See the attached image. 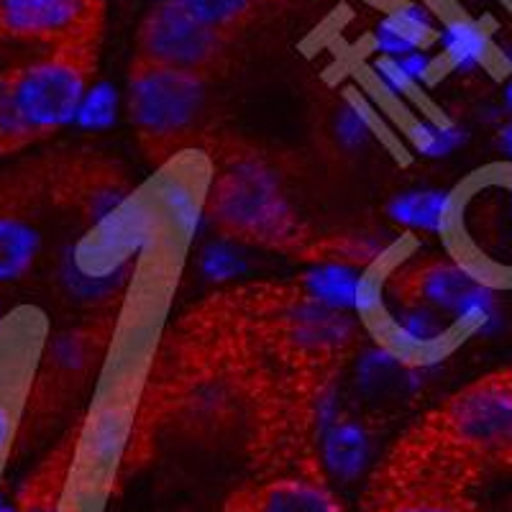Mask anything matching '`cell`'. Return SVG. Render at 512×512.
Wrapping results in <instances>:
<instances>
[{
    "label": "cell",
    "instance_id": "cell-1",
    "mask_svg": "<svg viewBox=\"0 0 512 512\" xmlns=\"http://www.w3.org/2000/svg\"><path fill=\"white\" fill-rule=\"evenodd\" d=\"M359 346V318L315 300L300 277L208 292L159 333L116 479L139 472L177 420L208 410L246 418L297 387L344 377Z\"/></svg>",
    "mask_w": 512,
    "mask_h": 512
},
{
    "label": "cell",
    "instance_id": "cell-2",
    "mask_svg": "<svg viewBox=\"0 0 512 512\" xmlns=\"http://www.w3.org/2000/svg\"><path fill=\"white\" fill-rule=\"evenodd\" d=\"M512 469V367L495 369L420 413L390 443L367 487L446 484L474 492Z\"/></svg>",
    "mask_w": 512,
    "mask_h": 512
},
{
    "label": "cell",
    "instance_id": "cell-3",
    "mask_svg": "<svg viewBox=\"0 0 512 512\" xmlns=\"http://www.w3.org/2000/svg\"><path fill=\"white\" fill-rule=\"evenodd\" d=\"M198 146L213 164L203 192V218L210 231L231 244L300 262L320 231L292 203L287 159L256 141L213 128Z\"/></svg>",
    "mask_w": 512,
    "mask_h": 512
},
{
    "label": "cell",
    "instance_id": "cell-4",
    "mask_svg": "<svg viewBox=\"0 0 512 512\" xmlns=\"http://www.w3.org/2000/svg\"><path fill=\"white\" fill-rule=\"evenodd\" d=\"M100 44H67L0 67V159L49 139L80 113L98 75Z\"/></svg>",
    "mask_w": 512,
    "mask_h": 512
},
{
    "label": "cell",
    "instance_id": "cell-5",
    "mask_svg": "<svg viewBox=\"0 0 512 512\" xmlns=\"http://www.w3.org/2000/svg\"><path fill=\"white\" fill-rule=\"evenodd\" d=\"M438 233L448 256L479 282L512 287V162L474 169L446 192Z\"/></svg>",
    "mask_w": 512,
    "mask_h": 512
},
{
    "label": "cell",
    "instance_id": "cell-6",
    "mask_svg": "<svg viewBox=\"0 0 512 512\" xmlns=\"http://www.w3.org/2000/svg\"><path fill=\"white\" fill-rule=\"evenodd\" d=\"M116 328L118 313L113 308L59 328L47 338L16 418L18 443L39 438L70 410L111 354Z\"/></svg>",
    "mask_w": 512,
    "mask_h": 512
},
{
    "label": "cell",
    "instance_id": "cell-7",
    "mask_svg": "<svg viewBox=\"0 0 512 512\" xmlns=\"http://www.w3.org/2000/svg\"><path fill=\"white\" fill-rule=\"evenodd\" d=\"M208 82L187 72L131 59L128 64V121L139 152L152 167H164L208 134Z\"/></svg>",
    "mask_w": 512,
    "mask_h": 512
},
{
    "label": "cell",
    "instance_id": "cell-8",
    "mask_svg": "<svg viewBox=\"0 0 512 512\" xmlns=\"http://www.w3.org/2000/svg\"><path fill=\"white\" fill-rule=\"evenodd\" d=\"M382 292L395 303L392 310H425L451 318L497 320V292L466 272L451 256H402L392 246L384 269Z\"/></svg>",
    "mask_w": 512,
    "mask_h": 512
},
{
    "label": "cell",
    "instance_id": "cell-9",
    "mask_svg": "<svg viewBox=\"0 0 512 512\" xmlns=\"http://www.w3.org/2000/svg\"><path fill=\"white\" fill-rule=\"evenodd\" d=\"M41 159L49 210L82 226H100L134 195L126 167L98 149L70 146Z\"/></svg>",
    "mask_w": 512,
    "mask_h": 512
},
{
    "label": "cell",
    "instance_id": "cell-10",
    "mask_svg": "<svg viewBox=\"0 0 512 512\" xmlns=\"http://www.w3.org/2000/svg\"><path fill=\"white\" fill-rule=\"evenodd\" d=\"M47 213L52 210L41 154L0 172V292L31 277L39 264Z\"/></svg>",
    "mask_w": 512,
    "mask_h": 512
},
{
    "label": "cell",
    "instance_id": "cell-11",
    "mask_svg": "<svg viewBox=\"0 0 512 512\" xmlns=\"http://www.w3.org/2000/svg\"><path fill=\"white\" fill-rule=\"evenodd\" d=\"M231 47V41L198 24L175 0H162L139 24L134 57L213 82L231 67Z\"/></svg>",
    "mask_w": 512,
    "mask_h": 512
},
{
    "label": "cell",
    "instance_id": "cell-12",
    "mask_svg": "<svg viewBox=\"0 0 512 512\" xmlns=\"http://www.w3.org/2000/svg\"><path fill=\"white\" fill-rule=\"evenodd\" d=\"M103 0H0V39L67 47L100 44Z\"/></svg>",
    "mask_w": 512,
    "mask_h": 512
},
{
    "label": "cell",
    "instance_id": "cell-13",
    "mask_svg": "<svg viewBox=\"0 0 512 512\" xmlns=\"http://www.w3.org/2000/svg\"><path fill=\"white\" fill-rule=\"evenodd\" d=\"M221 512H346V507L328 479L274 474L233 487Z\"/></svg>",
    "mask_w": 512,
    "mask_h": 512
},
{
    "label": "cell",
    "instance_id": "cell-14",
    "mask_svg": "<svg viewBox=\"0 0 512 512\" xmlns=\"http://www.w3.org/2000/svg\"><path fill=\"white\" fill-rule=\"evenodd\" d=\"M82 418L62 433L49 454L26 474L13 500L11 512H62L64 497L70 489L80 454Z\"/></svg>",
    "mask_w": 512,
    "mask_h": 512
},
{
    "label": "cell",
    "instance_id": "cell-15",
    "mask_svg": "<svg viewBox=\"0 0 512 512\" xmlns=\"http://www.w3.org/2000/svg\"><path fill=\"white\" fill-rule=\"evenodd\" d=\"M361 512H484L469 489L446 484L364 487Z\"/></svg>",
    "mask_w": 512,
    "mask_h": 512
},
{
    "label": "cell",
    "instance_id": "cell-16",
    "mask_svg": "<svg viewBox=\"0 0 512 512\" xmlns=\"http://www.w3.org/2000/svg\"><path fill=\"white\" fill-rule=\"evenodd\" d=\"M387 249H390V244H382L377 236H369V233H320L318 239L308 246L300 262L310 264V267L367 269Z\"/></svg>",
    "mask_w": 512,
    "mask_h": 512
},
{
    "label": "cell",
    "instance_id": "cell-17",
    "mask_svg": "<svg viewBox=\"0 0 512 512\" xmlns=\"http://www.w3.org/2000/svg\"><path fill=\"white\" fill-rule=\"evenodd\" d=\"M441 57L431 64V72H469L479 64H487L492 57V44H489L487 31L469 18H454L448 21L446 31L441 34Z\"/></svg>",
    "mask_w": 512,
    "mask_h": 512
},
{
    "label": "cell",
    "instance_id": "cell-18",
    "mask_svg": "<svg viewBox=\"0 0 512 512\" xmlns=\"http://www.w3.org/2000/svg\"><path fill=\"white\" fill-rule=\"evenodd\" d=\"M175 3L198 24L231 44L254 24L264 8L259 0H175Z\"/></svg>",
    "mask_w": 512,
    "mask_h": 512
},
{
    "label": "cell",
    "instance_id": "cell-19",
    "mask_svg": "<svg viewBox=\"0 0 512 512\" xmlns=\"http://www.w3.org/2000/svg\"><path fill=\"white\" fill-rule=\"evenodd\" d=\"M300 280L320 303L341 310L356 308V295H359V274H356V269L313 267L310 272L300 274Z\"/></svg>",
    "mask_w": 512,
    "mask_h": 512
},
{
    "label": "cell",
    "instance_id": "cell-20",
    "mask_svg": "<svg viewBox=\"0 0 512 512\" xmlns=\"http://www.w3.org/2000/svg\"><path fill=\"white\" fill-rule=\"evenodd\" d=\"M367 451V433L354 420H341L328 431L323 441V464L326 472L333 469L336 474H354L356 466L364 459Z\"/></svg>",
    "mask_w": 512,
    "mask_h": 512
},
{
    "label": "cell",
    "instance_id": "cell-21",
    "mask_svg": "<svg viewBox=\"0 0 512 512\" xmlns=\"http://www.w3.org/2000/svg\"><path fill=\"white\" fill-rule=\"evenodd\" d=\"M443 208H446V192L428 190V192H410L392 203V216L408 226L431 228L438 231L441 226Z\"/></svg>",
    "mask_w": 512,
    "mask_h": 512
},
{
    "label": "cell",
    "instance_id": "cell-22",
    "mask_svg": "<svg viewBox=\"0 0 512 512\" xmlns=\"http://www.w3.org/2000/svg\"><path fill=\"white\" fill-rule=\"evenodd\" d=\"M111 98H108V90H95L93 93V113H90L88 121L100 123L111 116Z\"/></svg>",
    "mask_w": 512,
    "mask_h": 512
},
{
    "label": "cell",
    "instance_id": "cell-23",
    "mask_svg": "<svg viewBox=\"0 0 512 512\" xmlns=\"http://www.w3.org/2000/svg\"><path fill=\"white\" fill-rule=\"evenodd\" d=\"M497 141H500V149H502V154L507 157V162H512V121L505 123V126L500 128V136H497Z\"/></svg>",
    "mask_w": 512,
    "mask_h": 512
},
{
    "label": "cell",
    "instance_id": "cell-24",
    "mask_svg": "<svg viewBox=\"0 0 512 512\" xmlns=\"http://www.w3.org/2000/svg\"><path fill=\"white\" fill-rule=\"evenodd\" d=\"M505 103H507V108H510V111H512V82H510V85H507V90H505Z\"/></svg>",
    "mask_w": 512,
    "mask_h": 512
},
{
    "label": "cell",
    "instance_id": "cell-25",
    "mask_svg": "<svg viewBox=\"0 0 512 512\" xmlns=\"http://www.w3.org/2000/svg\"><path fill=\"white\" fill-rule=\"evenodd\" d=\"M6 315V300H3V292H0V320Z\"/></svg>",
    "mask_w": 512,
    "mask_h": 512
},
{
    "label": "cell",
    "instance_id": "cell-26",
    "mask_svg": "<svg viewBox=\"0 0 512 512\" xmlns=\"http://www.w3.org/2000/svg\"><path fill=\"white\" fill-rule=\"evenodd\" d=\"M262 6H274V3H285V0H259Z\"/></svg>",
    "mask_w": 512,
    "mask_h": 512
},
{
    "label": "cell",
    "instance_id": "cell-27",
    "mask_svg": "<svg viewBox=\"0 0 512 512\" xmlns=\"http://www.w3.org/2000/svg\"><path fill=\"white\" fill-rule=\"evenodd\" d=\"M507 62L512 64V49H510V52H507Z\"/></svg>",
    "mask_w": 512,
    "mask_h": 512
}]
</instances>
